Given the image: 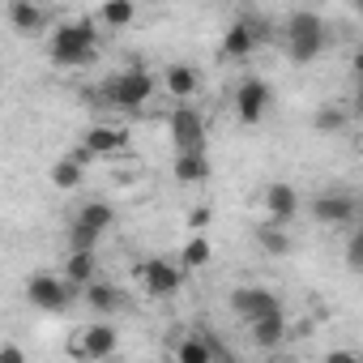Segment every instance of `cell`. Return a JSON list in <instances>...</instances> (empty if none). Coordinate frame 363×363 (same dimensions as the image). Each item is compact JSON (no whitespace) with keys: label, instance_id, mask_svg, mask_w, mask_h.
I'll list each match as a JSON object with an SVG mask.
<instances>
[{"label":"cell","instance_id":"6da1fadb","mask_svg":"<svg viewBox=\"0 0 363 363\" xmlns=\"http://www.w3.org/2000/svg\"><path fill=\"white\" fill-rule=\"evenodd\" d=\"M99 30L103 26L94 18H69V22H60L48 35L52 65H60V69H86V65H94L99 60V39H103Z\"/></svg>","mask_w":363,"mask_h":363},{"label":"cell","instance_id":"7a4b0ae2","mask_svg":"<svg viewBox=\"0 0 363 363\" xmlns=\"http://www.w3.org/2000/svg\"><path fill=\"white\" fill-rule=\"evenodd\" d=\"M154 90H158V77H154L150 69L133 65V69H120V73L103 77L99 99H103V107H111V111H133V116H137V111L150 107Z\"/></svg>","mask_w":363,"mask_h":363},{"label":"cell","instance_id":"3957f363","mask_svg":"<svg viewBox=\"0 0 363 363\" xmlns=\"http://www.w3.org/2000/svg\"><path fill=\"white\" fill-rule=\"evenodd\" d=\"M325 22L316 18V13H308V9H295L291 18H286V26H282V43H286V56L295 60V65H312L320 52H325Z\"/></svg>","mask_w":363,"mask_h":363},{"label":"cell","instance_id":"277c9868","mask_svg":"<svg viewBox=\"0 0 363 363\" xmlns=\"http://www.w3.org/2000/svg\"><path fill=\"white\" fill-rule=\"evenodd\" d=\"M116 350H120V333L107 320H94V325L73 329L69 342H65V354L73 363H103V359H116Z\"/></svg>","mask_w":363,"mask_h":363},{"label":"cell","instance_id":"5b68a950","mask_svg":"<svg viewBox=\"0 0 363 363\" xmlns=\"http://www.w3.org/2000/svg\"><path fill=\"white\" fill-rule=\"evenodd\" d=\"M133 278H137V286H141L150 299H175L179 286H184V269L171 265V261H162V257L137 261V265H133Z\"/></svg>","mask_w":363,"mask_h":363},{"label":"cell","instance_id":"8992f818","mask_svg":"<svg viewBox=\"0 0 363 363\" xmlns=\"http://www.w3.org/2000/svg\"><path fill=\"white\" fill-rule=\"evenodd\" d=\"M167 133H171V141H175V154L206 150L210 120H206V116H201L193 103H184V107H171V116H167Z\"/></svg>","mask_w":363,"mask_h":363},{"label":"cell","instance_id":"52a82bcc","mask_svg":"<svg viewBox=\"0 0 363 363\" xmlns=\"http://www.w3.org/2000/svg\"><path fill=\"white\" fill-rule=\"evenodd\" d=\"M265 39H269V26H265L261 18H248V13H244V18H235V22L223 30V56H227V60H248Z\"/></svg>","mask_w":363,"mask_h":363},{"label":"cell","instance_id":"ba28073f","mask_svg":"<svg viewBox=\"0 0 363 363\" xmlns=\"http://www.w3.org/2000/svg\"><path fill=\"white\" fill-rule=\"evenodd\" d=\"M269 107H274V90H269L265 77H244L235 86V120L240 124H248V128L261 124L269 116Z\"/></svg>","mask_w":363,"mask_h":363},{"label":"cell","instance_id":"9c48e42d","mask_svg":"<svg viewBox=\"0 0 363 363\" xmlns=\"http://www.w3.org/2000/svg\"><path fill=\"white\" fill-rule=\"evenodd\" d=\"M26 299H30L39 312H65V308L73 303V286H69L60 274L39 269V274L26 278Z\"/></svg>","mask_w":363,"mask_h":363},{"label":"cell","instance_id":"30bf717a","mask_svg":"<svg viewBox=\"0 0 363 363\" xmlns=\"http://www.w3.org/2000/svg\"><path fill=\"white\" fill-rule=\"evenodd\" d=\"M231 308H235L240 320L257 325V320H265V316H278V312H282V299H278L269 286H235V291H231Z\"/></svg>","mask_w":363,"mask_h":363},{"label":"cell","instance_id":"8fae6325","mask_svg":"<svg viewBox=\"0 0 363 363\" xmlns=\"http://www.w3.org/2000/svg\"><path fill=\"white\" fill-rule=\"evenodd\" d=\"M82 145L94 158H116V154L128 150V128H120V124H90L82 133Z\"/></svg>","mask_w":363,"mask_h":363},{"label":"cell","instance_id":"7c38bea8","mask_svg":"<svg viewBox=\"0 0 363 363\" xmlns=\"http://www.w3.org/2000/svg\"><path fill=\"white\" fill-rule=\"evenodd\" d=\"M261 206H265V214H269V223L274 227H282V223H291L295 214H299V193L291 189V184H282V179H274V184H265V193H261Z\"/></svg>","mask_w":363,"mask_h":363},{"label":"cell","instance_id":"4fadbf2b","mask_svg":"<svg viewBox=\"0 0 363 363\" xmlns=\"http://www.w3.org/2000/svg\"><path fill=\"white\" fill-rule=\"evenodd\" d=\"M158 86L179 103V107H184L189 99H197V90H201V73L193 69V65H184V60H179V65H167L162 69V77H158Z\"/></svg>","mask_w":363,"mask_h":363},{"label":"cell","instance_id":"5bb4252c","mask_svg":"<svg viewBox=\"0 0 363 363\" xmlns=\"http://www.w3.org/2000/svg\"><path fill=\"white\" fill-rule=\"evenodd\" d=\"M308 210H312L316 223H325V227H342V223L354 218V197H350V193H320V197L308 201Z\"/></svg>","mask_w":363,"mask_h":363},{"label":"cell","instance_id":"9a60e30c","mask_svg":"<svg viewBox=\"0 0 363 363\" xmlns=\"http://www.w3.org/2000/svg\"><path fill=\"white\" fill-rule=\"evenodd\" d=\"M171 363H218V342L210 333H179Z\"/></svg>","mask_w":363,"mask_h":363},{"label":"cell","instance_id":"2e32d148","mask_svg":"<svg viewBox=\"0 0 363 363\" xmlns=\"http://www.w3.org/2000/svg\"><path fill=\"white\" fill-rule=\"evenodd\" d=\"M5 18H9V26L18 35H43L48 30V9L43 5H30V0H9Z\"/></svg>","mask_w":363,"mask_h":363},{"label":"cell","instance_id":"e0dca14e","mask_svg":"<svg viewBox=\"0 0 363 363\" xmlns=\"http://www.w3.org/2000/svg\"><path fill=\"white\" fill-rule=\"evenodd\" d=\"M210 171H214L210 150H189V154H175V162H171V175L179 179V184H206Z\"/></svg>","mask_w":363,"mask_h":363},{"label":"cell","instance_id":"ac0fdd59","mask_svg":"<svg viewBox=\"0 0 363 363\" xmlns=\"http://www.w3.org/2000/svg\"><path fill=\"white\" fill-rule=\"evenodd\" d=\"M65 282H69L73 291H77V286L86 291L90 282H99V252H73V248H69V252H65Z\"/></svg>","mask_w":363,"mask_h":363},{"label":"cell","instance_id":"d6986e66","mask_svg":"<svg viewBox=\"0 0 363 363\" xmlns=\"http://www.w3.org/2000/svg\"><path fill=\"white\" fill-rule=\"evenodd\" d=\"M214 261V240L210 235H189L184 240V248H179V269H184V274H197V269H206Z\"/></svg>","mask_w":363,"mask_h":363},{"label":"cell","instance_id":"ffe728a7","mask_svg":"<svg viewBox=\"0 0 363 363\" xmlns=\"http://www.w3.org/2000/svg\"><path fill=\"white\" fill-rule=\"evenodd\" d=\"M248 333H252V346H261V350H278L282 342H286V316L278 312V316H265V320H257V325H248Z\"/></svg>","mask_w":363,"mask_h":363},{"label":"cell","instance_id":"44dd1931","mask_svg":"<svg viewBox=\"0 0 363 363\" xmlns=\"http://www.w3.org/2000/svg\"><path fill=\"white\" fill-rule=\"evenodd\" d=\"M141 13H137V5L133 0H107V5L94 13V22L103 26V30H124V26H133Z\"/></svg>","mask_w":363,"mask_h":363},{"label":"cell","instance_id":"7402d4cb","mask_svg":"<svg viewBox=\"0 0 363 363\" xmlns=\"http://www.w3.org/2000/svg\"><path fill=\"white\" fill-rule=\"evenodd\" d=\"M82 175H86V162H77L73 154H65V158H56L52 162V171H48V179L60 189V193H73L77 184H82Z\"/></svg>","mask_w":363,"mask_h":363},{"label":"cell","instance_id":"603a6c76","mask_svg":"<svg viewBox=\"0 0 363 363\" xmlns=\"http://www.w3.org/2000/svg\"><path fill=\"white\" fill-rule=\"evenodd\" d=\"M82 295H86V303H90L94 312H103V316H111V312H120V308H124V295H120L111 282H103V278H99V282H90Z\"/></svg>","mask_w":363,"mask_h":363},{"label":"cell","instance_id":"cb8c5ba5","mask_svg":"<svg viewBox=\"0 0 363 363\" xmlns=\"http://www.w3.org/2000/svg\"><path fill=\"white\" fill-rule=\"evenodd\" d=\"M77 223L90 227V231H99V235H107V231L116 227V210H111L107 201H86V206L77 210Z\"/></svg>","mask_w":363,"mask_h":363},{"label":"cell","instance_id":"d4e9b609","mask_svg":"<svg viewBox=\"0 0 363 363\" xmlns=\"http://www.w3.org/2000/svg\"><path fill=\"white\" fill-rule=\"evenodd\" d=\"M346 120H350V111H346L342 103H320L316 116H312V128H316V133H342Z\"/></svg>","mask_w":363,"mask_h":363},{"label":"cell","instance_id":"484cf974","mask_svg":"<svg viewBox=\"0 0 363 363\" xmlns=\"http://www.w3.org/2000/svg\"><path fill=\"white\" fill-rule=\"evenodd\" d=\"M257 244H261V252H269V257H286V252H291L286 231H282V227H274V223H265V227L257 231Z\"/></svg>","mask_w":363,"mask_h":363},{"label":"cell","instance_id":"4316f807","mask_svg":"<svg viewBox=\"0 0 363 363\" xmlns=\"http://www.w3.org/2000/svg\"><path fill=\"white\" fill-rule=\"evenodd\" d=\"M99 240H103V235L90 231V227H82L77 218L69 223V248H73V252H99Z\"/></svg>","mask_w":363,"mask_h":363},{"label":"cell","instance_id":"83f0119b","mask_svg":"<svg viewBox=\"0 0 363 363\" xmlns=\"http://www.w3.org/2000/svg\"><path fill=\"white\" fill-rule=\"evenodd\" d=\"M214 227V210L210 206H193L189 210V235H210Z\"/></svg>","mask_w":363,"mask_h":363},{"label":"cell","instance_id":"f1b7e54d","mask_svg":"<svg viewBox=\"0 0 363 363\" xmlns=\"http://www.w3.org/2000/svg\"><path fill=\"white\" fill-rule=\"evenodd\" d=\"M346 265H350V269H363V223H359L354 235L346 240Z\"/></svg>","mask_w":363,"mask_h":363},{"label":"cell","instance_id":"f546056e","mask_svg":"<svg viewBox=\"0 0 363 363\" xmlns=\"http://www.w3.org/2000/svg\"><path fill=\"white\" fill-rule=\"evenodd\" d=\"M320 363H363V354H354V350H346V346H337V350H329Z\"/></svg>","mask_w":363,"mask_h":363},{"label":"cell","instance_id":"4dcf8cb0","mask_svg":"<svg viewBox=\"0 0 363 363\" xmlns=\"http://www.w3.org/2000/svg\"><path fill=\"white\" fill-rule=\"evenodd\" d=\"M0 363H26L22 346H18V342H5V346H0Z\"/></svg>","mask_w":363,"mask_h":363},{"label":"cell","instance_id":"1f68e13d","mask_svg":"<svg viewBox=\"0 0 363 363\" xmlns=\"http://www.w3.org/2000/svg\"><path fill=\"white\" fill-rule=\"evenodd\" d=\"M350 69H354V82H363V43L350 52Z\"/></svg>","mask_w":363,"mask_h":363},{"label":"cell","instance_id":"d6a6232c","mask_svg":"<svg viewBox=\"0 0 363 363\" xmlns=\"http://www.w3.org/2000/svg\"><path fill=\"white\" fill-rule=\"evenodd\" d=\"M354 111H363V82L354 86Z\"/></svg>","mask_w":363,"mask_h":363},{"label":"cell","instance_id":"836d02e7","mask_svg":"<svg viewBox=\"0 0 363 363\" xmlns=\"http://www.w3.org/2000/svg\"><path fill=\"white\" fill-rule=\"evenodd\" d=\"M269 363H295V359H282V354H274V359H269Z\"/></svg>","mask_w":363,"mask_h":363}]
</instances>
